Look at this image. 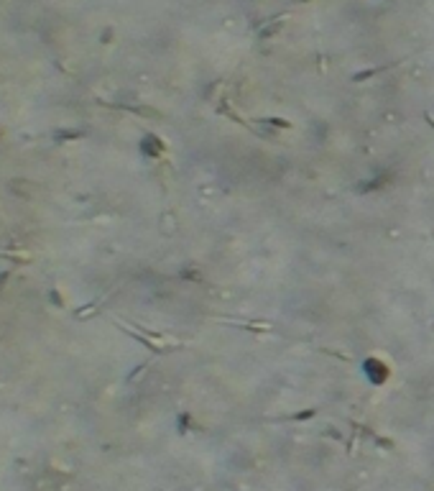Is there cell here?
Listing matches in <instances>:
<instances>
[{
  "instance_id": "cell-1",
  "label": "cell",
  "mask_w": 434,
  "mask_h": 491,
  "mask_svg": "<svg viewBox=\"0 0 434 491\" xmlns=\"http://www.w3.org/2000/svg\"><path fill=\"white\" fill-rule=\"evenodd\" d=\"M143 151L151 154V156H156L158 151H163V146H161V141H158L156 136H151V133H148V136L143 138Z\"/></svg>"
},
{
  "instance_id": "cell-2",
  "label": "cell",
  "mask_w": 434,
  "mask_h": 491,
  "mask_svg": "<svg viewBox=\"0 0 434 491\" xmlns=\"http://www.w3.org/2000/svg\"><path fill=\"white\" fill-rule=\"evenodd\" d=\"M49 300H51L56 307H64V302H62V294H59L56 289H51V292H49Z\"/></svg>"
},
{
  "instance_id": "cell-3",
  "label": "cell",
  "mask_w": 434,
  "mask_h": 491,
  "mask_svg": "<svg viewBox=\"0 0 434 491\" xmlns=\"http://www.w3.org/2000/svg\"><path fill=\"white\" fill-rule=\"evenodd\" d=\"M266 123H274V126H278V128H289V126H291L289 121H281V118H268Z\"/></svg>"
},
{
  "instance_id": "cell-4",
  "label": "cell",
  "mask_w": 434,
  "mask_h": 491,
  "mask_svg": "<svg viewBox=\"0 0 434 491\" xmlns=\"http://www.w3.org/2000/svg\"><path fill=\"white\" fill-rule=\"evenodd\" d=\"M8 276H10L8 271H3V274H0V284H5V281H8Z\"/></svg>"
}]
</instances>
